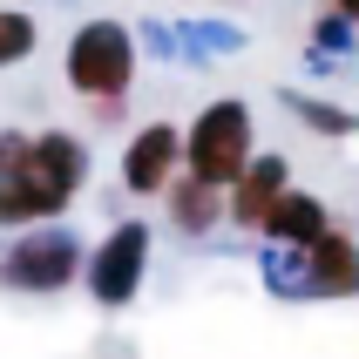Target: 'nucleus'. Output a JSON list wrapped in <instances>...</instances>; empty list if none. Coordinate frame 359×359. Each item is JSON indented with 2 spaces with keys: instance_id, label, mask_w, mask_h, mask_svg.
Masks as SVG:
<instances>
[{
  "instance_id": "f257e3e1",
  "label": "nucleus",
  "mask_w": 359,
  "mask_h": 359,
  "mask_svg": "<svg viewBox=\"0 0 359 359\" xmlns=\"http://www.w3.org/2000/svg\"><path fill=\"white\" fill-rule=\"evenodd\" d=\"M88 177V149L75 136H0V224H34L68 210Z\"/></svg>"
},
{
  "instance_id": "f03ea898",
  "label": "nucleus",
  "mask_w": 359,
  "mask_h": 359,
  "mask_svg": "<svg viewBox=\"0 0 359 359\" xmlns=\"http://www.w3.org/2000/svg\"><path fill=\"white\" fill-rule=\"evenodd\" d=\"M251 156H258V122H251V109H244L238 95H217L197 122H190V136H183L190 177L217 183V190H231V183L251 170Z\"/></svg>"
},
{
  "instance_id": "7ed1b4c3",
  "label": "nucleus",
  "mask_w": 359,
  "mask_h": 359,
  "mask_svg": "<svg viewBox=\"0 0 359 359\" xmlns=\"http://www.w3.org/2000/svg\"><path fill=\"white\" fill-rule=\"evenodd\" d=\"M68 81L75 95H95V102H116L129 81H136V41L122 20H88L75 27L68 41Z\"/></svg>"
},
{
  "instance_id": "20e7f679",
  "label": "nucleus",
  "mask_w": 359,
  "mask_h": 359,
  "mask_svg": "<svg viewBox=\"0 0 359 359\" xmlns=\"http://www.w3.org/2000/svg\"><path fill=\"white\" fill-rule=\"evenodd\" d=\"M292 258H299V271L278 278L285 292H305V299H359V244H353V231H325L319 244H305Z\"/></svg>"
},
{
  "instance_id": "39448f33",
  "label": "nucleus",
  "mask_w": 359,
  "mask_h": 359,
  "mask_svg": "<svg viewBox=\"0 0 359 359\" xmlns=\"http://www.w3.org/2000/svg\"><path fill=\"white\" fill-rule=\"evenodd\" d=\"M142 271H149V224H116V231L95 244V258H88V292H95V305H129L142 292Z\"/></svg>"
},
{
  "instance_id": "423d86ee",
  "label": "nucleus",
  "mask_w": 359,
  "mask_h": 359,
  "mask_svg": "<svg viewBox=\"0 0 359 359\" xmlns=\"http://www.w3.org/2000/svg\"><path fill=\"white\" fill-rule=\"evenodd\" d=\"M81 271V244L68 231H27V238L0 258V278L20 285V292H61V285Z\"/></svg>"
},
{
  "instance_id": "0eeeda50",
  "label": "nucleus",
  "mask_w": 359,
  "mask_h": 359,
  "mask_svg": "<svg viewBox=\"0 0 359 359\" xmlns=\"http://www.w3.org/2000/svg\"><path fill=\"white\" fill-rule=\"evenodd\" d=\"M177 163H183V136L170 122H149V129H136L129 149H122V183H129L136 197H156V190L177 183Z\"/></svg>"
},
{
  "instance_id": "6e6552de",
  "label": "nucleus",
  "mask_w": 359,
  "mask_h": 359,
  "mask_svg": "<svg viewBox=\"0 0 359 359\" xmlns=\"http://www.w3.org/2000/svg\"><path fill=\"white\" fill-rule=\"evenodd\" d=\"M285 190H292V170H285V156H251V170L231 183V224H238V231H264Z\"/></svg>"
},
{
  "instance_id": "1a4fd4ad",
  "label": "nucleus",
  "mask_w": 359,
  "mask_h": 359,
  "mask_svg": "<svg viewBox=\"0 0 359 359\" xmlns=\"http://www.w3.org/2000/svg\"><path fill=\"white\" fill-rule=\"evenodd\" d=\"M325 231H332V217H325V203L312 197V190H285L271 224H264V238L285 244V251H305V244H319Z\"/></svg>"
},
{
  "instance_id": "9d476101",
  "label": "nucleus",
  "mask_w": 359,
  "mask_h": 359,
  "mask_svg": "<svg viewBox=\"0 0 359 359\" xmlns=\"http://www.w3.org/2000/svg\"><path fill=\"white\" fill-rule=\"evenodd\" d=\"M170 217L183 231H210L217 217H231V190H217V183H203V177H177L170 183Z\"/></svg>"
},
{
  "instance_id": "9b49d317",
  "label": "nucleus",
  "mask_w": 359,
  "mask_h": 359,
  "mask_svg": "<svg viewBox=\"0 0 359 359\" xmlns=\"http://www.w3.org/2000/svg\"><path fill=\"white\" fill-rule=\"evenodd\" d=\"M20 55H34V20L27 14H0V68Z\"/></svg>"
},
{
  "instance_id": "f8f14e48",
  "label": "nucleus",
  "mask_w": 359,
  "mask_h": 359,
  "mask_svg": "<svg viewBox=\"0 0 359 359\" xmlns=\"http://www.w3.org/2000/svg\"><path fill=\"white\" fill-rule=\"evenodd\" d=\"M285 102H292L312 129H325V136H353V116H346V109H325V102H312V95H285Z\"/></svg>"
},
{
  "instance_id": "ddd939ff",
  "label": "nucleus",
  "mask_w": 359,
  "mask_h": 359,
  "mask_svg": "<svg viewBox=\"0 0 359 359\" xmlns=\"http://www.w3.org/2000/svg\"><path fill=\"white\" fill-rule=\"evenodd\" d=\"M339 14H346V20H359V0H339Z\"/></svg>"
}]
</instances>
